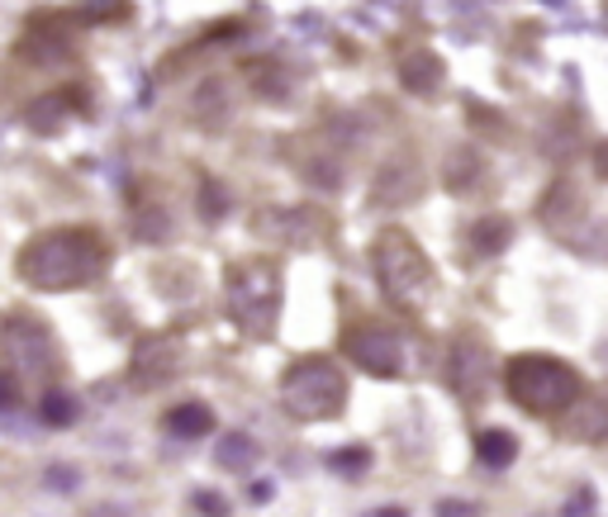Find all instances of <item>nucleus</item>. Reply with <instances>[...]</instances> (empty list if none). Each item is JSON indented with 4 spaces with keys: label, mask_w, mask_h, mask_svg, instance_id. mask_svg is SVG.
Returning a JSON list of instances; mask_svg holds the SVG:
<instances>
[{
    "label": "nucleus",
    "mask_w": 608,
    "mask_h": 517,
    "mask_svg": "<svg viewBox=\"0 0 608 517\" xmlns=\"http://www.w3.org/2000/svg\"><path fill=\"white\" fill-rule=\"evenodd\" d=\"M15 266L34 290H86L106 276L110 248L96 228H53L24 242Z\"/></svg>",
    "instance_id": "1"
},
{
    "label": "nucleus",
    "mask_w": 608,
    "mask_h": 517,
    "mask_svg": "<svg viewBox=\"0 0 608 517\" xmlns=\"http://www.w3.org/2000/svg\"><path fill=\"white\" fill-rule=\"evenodd\" d=\"M504 390L533 418H556V413H571L585 394V380H580L575 366L542 352H523L504 361Z\"/></svg>",
    "instance_id": "2"
},
{
    "label": "nucleus",
    "mask_w": 608,
    "mask_h": 517,
    "mask_svg": "<svg viewBox=\"0 0 608 517\" xmlns=\"http://www.w3.org/2000/svg\"><path fill=\"white\" fill-rule=\"evenodd\" d=\"M281 404H286L290 418L300 423H323L338 418L347 408V375L338 361L328 356H305L281 375Z\"/></svg>",
    "instance_id": "3"
},
{
    "label": "nucleus",
    "mask_w": 608,
    "mask_h": 517,
    "mask_svg": "<svg viewBox=\"0 0 608 517\" xmlns=\"http://www.w3.org/2000/svg\"><path fill=\"white\" fill-rule=\"evenodd\" d=\"M371 266H376L381 290L395 304H419L433 290V262L423 256V248L409 238L405 228H385L376 232V248H371Z\"/></svg>",
    "instance_id": "4"
},
{
    "label": "nucleus",
    "mask_w": 608,
    "mask_h": 517,
    "mask_svg": "<svg viewBox=\"0 0 608 517\" xmlns=\"http://www.w3.org/2000/svg\"><path fill=\"white\" fill-rule=\"evenodd\" d=\"M224 300L228 314L248 332H271L281 308V270L271 262H243L224 276Z\"/></svg>",
    "instance_id": "5"
},
{
    "label": "nucleus",
    "mask_w": 608,
    "mask_h": 517,
    "mask_svg": "<svg viewBox=\"0 0 608 517\" xmlns=\"http://www.w3.org/2000/svg\"><path fill=\"white\" fill-rule=\"evenodd\" d=\"M343 352L352 366H361L367 375H381V380H395V375H405L409 366V352H405V338L390 328H381V323H367V328H352L343 338Z\"/></svg>",
    "instance_id": "6"
},
{
    "label": "nucleus",
    "mask_w": 608,
    "mask_h": 517,
    "mask_svg": "<svg viewBox=\"0 0 608 517\" xmlns=\"http://www.w3.org/2000/svg\"><path fill=\"white\" fill-rule=\"evenodd\" d=\"M489 370H495V356H489V346L481 332H466V338L451 346V390L461 399H481L489 390Z\"/></svg>",
    "instance_id": "7"
},
{
    "label": "nucleus",
    "mask_w": 608,
    "mask_h": 517,
    "mask_svg": "<svg viewBox=\"0 0 608 517\" xmlns=\"http://www.w3.org/2000/svg\"><path fill=\"white\" fill-rule=\"evenodd\" d=\"M5 346H10V356H15L20 370H29V375H53L58 370L53 338H48L34 318H10L5 323Z\"/></svg>",
    "instance_id": "8"
},
{
    "label": "nucleus",
    "mask_w": 608,
    "mask_h": 517,
    "mask_svg": "<svg viewBox=\"0 0 608 517\" xmlns=\"http://www.w3.org/2000/svg\"><path fill=\"white\" fill-rule=\"evenodd\" d=\"M399 81H405L413 96H433V90H443L447 67L433 48H419V53H409L405 62H399Z\"/></svg>",
    "instance_id": "9"
},
{
    "label": "nucleus",
    "mask_w": 608,
    "mask_h": 517,
    "mask_svg": "<svg viewBox=\"0 0 608 517\" xmlns=\"http://www.w3.org/2000/svg\"><path fill=\"white\" fill-rule=\"evenodd\" d=\"M423 190V172L413 166L409 157H399V162H390L385 172L376 176V200L381 204H409L413 196Z\"/></svg>",
    "instance_id": "10"
},
{
    "label": "nucleus",
    "mask_w": 608,
    "mask_h": 517,
    "mask_svg": "<svg viewBox=\"0 0 608 517\" xmlns=\"http://www.w3.org/2000/svg\"><path fill=\"white\" fill-rule=\"evenodd\" d=\"M162 428L176 437V442H196V437H210L214 428V413L204 404H176L162 413Z\"/></svg>",
    "instance_id": "11"
},
{
    "label": "nucleus",
    "mask_w": 608,
    "mask_h": 517,
    "mask_svg": "<svg viewBox=\"0 0 608 517\" xmlns=\"http://www.w3.org/2000/svg\"><path fill=\"white\" fill-rule=\"evenodd\" d=\"M475 456H481V465H489V470H509V465L519 461V437L509 428H485L475 437Z\"/></svg>",
    "instance_id": "12"
},
{
    "label": "nucleus",
    "mask_w": 608,
    "mask_h": 517,
    "mask_svg": "<svg viewBox=\"0 0 608 517\" xmlns=\"http://www.w3.org/2000/svg\"><path fill=\"white\" fill-rule=\"evenodd\" d=\"M214 461L224 465L228 475H248L257 461H262V446H257V437H248V432H228L224 442H219V451H214Z\"/></svg>",
    "instance_id": "13"
},
{
    "label": "nucleus",
    "mask_w": 608,
    "mask_h": 517,
    "mask_svg": "<svg viewBox=\"0 0 608 517\" xmlns=\"http://www.w3.org/2000/svg\"><path fill=\"white\" fill-rule=\"evenodd\" d=\"M176 352H172V342H144V352H138L134 356V375H138V380H148V375H152V380H162V375H172L176 370Z\"/></svg>",
    "instance_id": "14"
},
{
    "label": "nucleus",
    "mask_w": 608,
    "mask_h": 517,
    "mask_svg": "<svg viewBox=\"0 0 608 517\" xmlns=\"http://www.w3.org/2000/svg\"><path fill=\"white\" fill-rule=\"evenodd\" d=\"M38 418L48 428H67V423H76V399L67 390H44L38 394Z\"/></svg>",
    "instance_id": "15"
},
{
    "label": "nucleus",
    "mask_w": 608,
    "mask_h": 517,
    "mask_svg": "<svg viewBox=\"0 0 608 517\" xmlns=\"http://www.w3.org/2000/svg\"><path fill=\"white\" fill-rule=\"evenodd\" d=\"M509 218H485V224H475V248L481 252H499L509 248Z\"/></svg>",
    "instance_id": "16"
},
{
    "label": "nucleus",
    "mask_w": 608,
    "mask_h": 517,
    "mask_svg": "<svg viewBox=\"0 0 608 517\" xmlns=\"http://www.w3.org/2000/svg\"><path fill=\"white\" fill-rule=\"evenodd\" d=\"M328 465H333V470H338V475H352V480H357V475H367V465H371V451H367V446L333 451V456H328Z\"/></svg>",
    "instance_id": "17"
},
{
    "label": "nucleus",
    "mask_w": 608,
    "mask_h": 517,
    "mask_svg": "<svg viewBox=\"0 0 608 517\" xmlns=\"http://www.w3.org/2000/svg\"><path fill=\"white\" fill-rule=\"evenodd\" d=\"M437 517H485V508L471 499H443L437 503Z\"/></svg>",
    "instance_id": "18"
},
{
    "label": "nucleus",
    "mask_w": 608,
    "mask_h": 517,
    "mask_svg": "<svg viewBox=\"0 0 608 517\" xmlns=\"http://www.w3.org/2000/svg\"><path fill=\"white\" fill-rule=\"evenodd\" d=\"M196 508H200L204 517H228V499L214 494V489H196Z\"/></svg>",
    "instance_id": "19"
},
{
    "label": "nucleus",
    "mask_w": 608,
    "mask_h": 517,
    "mask_svg": "<svg viewBox=\"0 0 608 517\" xmlns=\"http://www.w3.org/2000/svg\"><path fill=\"white\" fill-rule=\"evenodd\" d=\"M590 513H594V489L580 484L575 489V503H566V517H590Z\"/></svg>",
    "instance_id": "20"
},
{
    "label": "nucleus",
    "mask_w": 608,
    "mask_h": 517,
    "mask_svg": "<svg viewBox=\"0 0 608 517\" xmlns=\"http://www.w3.org/2000/svg\"><path fill=\"white\" fill-rule=\"evenodd\" d=\"M20 404V380L10 370H0V408H15Z\"/></svg>",
    "instance_id": "21"
},
{
    "label": "nucleus",
    "mask_w": 608,
    "mask_h": 517,
    "mask_svg": "<svg viewBox=\"0 0 608 517\" xmlns=\"http://www.w3.org/2000/svg\"><path fill=\"white\" fill-rule=\"evenodd\" d=\"M48 484H53V489H76V484H82V475H76L72 465H58V470H48Z\"/></svg>",
    "instance_id": "22"
},
{
    "label": "nucleus",
    "mask_w": 608,
    "mask_h": 517,
    "mask_svg": "<svg viewBox=\"0 0 608 517\" xmlns=\"http://www.w3.org/2000/svg\"><path fill=\"white\" fill-rule=\"evenodd\" d=\"M248 494H252V503H271V494H276V484H271V480H252Z\"/></svg>",
    "instance_id": "23"
},
{
    "label": "nucleus",
    "mask_w": 608,
    "mask_h": 517,
    "mask_svg": "<svg viewBox=\"0 0 608 517\" xmlns=\"http://www.w3.org/2000/svg\"><path fill=\"white\" fill-rule=\"evenodd\" d=\"M86 517H128V513L120 508V503H96V508H90Z\"/></svg>",
    "instance_id": "24"
},
{
    "label": "nucleus",
    "mask_w": 608,
    "mask_h": 517,
    "mask_svg": "<svg viewBox=\"0 0 608 517\" xmlns=\"http://www.w3.org/2000/svg\"><path fill=\"white\" fill-rule=\"evenodd\" d=\"M376 517H405V513H399V508H390V513H376Z\"/></svg>",
    "instance_id": "25"
}]
</instances>
